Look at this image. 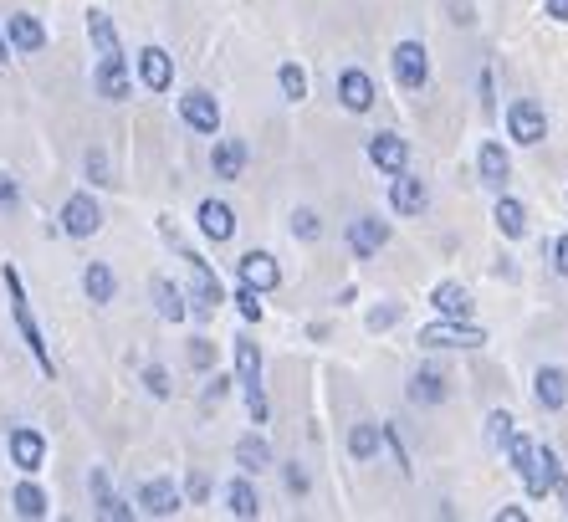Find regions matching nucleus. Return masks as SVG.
<instances>
[{"instance_id": "obj_1", "label": "nucleus", "mask_w": 568, "mask_h": 522, "mask_svg": "<svg viewBox=\"0 0 568 522\" xmlns=\"http://www.w3.org/2000/svg\"><path fill=\"white\" fill-rule=\"evenodd\" d=\"M0 277H6V292H11V318H16V328H21L26 348H31V359L41 364V374H52V354H47V338H41V328H36V318H31V308H26V287H21V272H16V267H6Z\"/></svg>"}, {"instance_id": "obj_2", "label": "nucleus", "mask_w": 568, "mask_h": 522, "mask_svg": "<svg viewBox=\"0 0 568 522\" xmlns=\"http://www.w3.org/2000/svg\"><path fill=\"white\" fill-rule=\"evenodd\" d=\"M425 348H482L487 333L482 328H471V318H441V323H430L420 333Z\"/></svg>"}, {"instance_id": "obj_3", "label": "nucleus", "mask_w": 568, "mask_h": 522, "mask_svg": "<svg viewBox=\"0 0 568 522\" xmlns=\"http://www.w3.org/2000/svg\"><path fill=\"white\" fill-rule=\"evenodd\" d=\"M507 134H512L517 144H543V134H548V118H543V108H538L533 98H517V103H507Z\"/></svg>"}, {"instance_id": "obj_4", "label": "nucleus", "mask_w": 568, "mask_h": 522, "mask_svg": "<svg viewBox=\"0 0 568 522\" xmlns=\"http://www.w3.org/2000/svg\"><path fill=\"white\" fill-rule=\"evenodd\" d=\"M395 82L405 87V93H420V87L430 82V52L420 47V41H400L395 47Z\"/></svg>"}, {"instance_id": "obj_5", "label": "nucleus", "mask_w": 568, "mask_h": 522, "mask_svg": "<svg viewBox=\"0 0 568 522\" xmlns=\"http://www.w3.org/2000/svg\"><path fill=\"white\" fill-rule=\"evenodd\" d=\"M236 277H241V287H251V292H272V287L282 282V267H277L272 251H246V256L236 261Z\"/></svg>"}, {"instance_id": "obj_6", "label": "nucleus", "mask_w": 568, "mask_h": 522, "mask_svg": "<svg viewBox=\"0 0 568 522\" xmlns=\"http://www.w3.org/2000/svg\"><path fill=\"white\" fill-rule=\"evenodd\" d=\"M522 482H528V492H533V497H548V492L563 482V466H558L553 446H533L528 466H522Z\"/></svg>"}, {"instance_id": "obj_7", "label": "nucleus", "mask_w": 568, "mask_h": 522, "mask_svg": "<svg viewBox=\"0 0 568 522\" xmlns=\"http://www.w3.org/2000/svg\"><path fill=\"white\" fill-rule=\"evenodd\" d=\"M185 261H190V297H195V308H200V313H215V308L226 302V292H221V282H215L210 261L195 256V251H190Z\"/></svg>"}, {"instance_id": "obj_8", "label": "nucleus", "mask_w": 568, "mask_h": 522, "mask_svg": "<svg viewBox=\"0 0 568 522\" xmlns=\"http://www.w3.org/2000/svg\"><path fill=\"white\" fill-rule=\"evenodd\" d=\"M338 103L348 113H369L374 108V77L364 67H343L338 72Z\"/></svg>"}, {"instance_id": "obj_9", "label": "nucleus", "mask_w": 568, "mask_h": 522, "mask_svg": "<svg viewBox=\"0 0 568 522\" xmlns=\"http://www.w3.org/2000/svg\"><path fill=\"white\" fill-rule=\"evenodd\" d=\"M180 118L195 128V134H221V108H215V98L200 93V87H190V93L180 98Z\"/></svg>"}, {"instance_id": "obj_10", "label": "nucleus", "mask_w": 568, "mask_h": 522, "mask_svg": "<svg viewBox=\"0 0 568 522\" xmlns=\"http://www.w3.org/2000/svg\"><path fill=\"white\" fill-rule=\"evenodd\" d=\"M98 226H103V210H98L93 195H72V200L62 205V231H67V236L82 241V236H93Z\"/></svg>"}, {"instance_id": "obj_11", "label": "nucleus", "mask_w": 568, "mask_h": 522, "mask_svg": "<svg viewBox=\"0 0 568 522\" xmlns=\"http://www.w3.org/2000/svg\"><path fill=\"white\" fill-rule=\"evenodd\" d=\"M41 461H47V435L31 430V425L11 430V466H21L31 476V471H41Z\"/></svg>"}, {"instance_id": "obj_12", "label": "nucleus", "mask_w": 568, "mask_h": 522, "mask_svg": "<svg viewBox=\"0 0 568 522\" xmlns=\"http://www.w3.org/2000/svg\"><path fill=\"white\" fill-rule=\"evenodd\" d=\"M6 41H11V52L36 57L41 47H47V26H41L36 16H26V11H16V16L6 21Z\"/></svg>"}, {"instance_id": "obj_13", "label": "nucleus", "mask_w": 568, "mask_h": 522, "mask_svg": "<svg viewBox=\"0 0 568 522\" xmlns=\"http://www.w3.org/2000/svg\"><path fill=\"white\" fill-rule=\"evenodd\" d=\"M389 205H395L400 215H420V210L430 205V190H425L420 174L400 169V174H395V185H389Z\"/></svg>"}, {"instance_id": "obj_14", "label": "nucleus", "mask_w": 568, "mask_h": 522, "mask_svg": "<svg viewBox=\"0 0 568 522\" xmlns=\"http://www.w3.org/2000/svg\"><path fill=\"white\" fill-rule=\"evenodd\" d=\"M384 246H389V226L379 215H359V221L348 226V251L354 256H379Z\"/></svg>"}, {"instance_id": "obj_15", "label": "nucleus", "mask_w": 568, "mask_h": 522, "mask_svg": "<svg viewBox=\"0 0 568 522\" xmlns=\"http://www.w3.org/2000/svg\"><path fill=\"white\" fill-rule=\"evenodd\" d=\"M369 164L384 169V174H400V169L410 164V144H405L400 134H374V139H369Z\"/></svg>"}, {"instance_id": "obj_16", "label": "nucleus", "mask_w": 568, "mask_h": 522, "mask_svg": "<svg viewBox=\"0 0 568 522\" xmlns=\"http://www.w3.org/2000/svg\"><path fill=\"white\" fill-rule=\"evenodd\" d=\"M533 400H538L543 410H563V405H568V369L543 364L538 379H533Z\"/></svg>"}, {"instance_id": "obj_17", "label": "nucleus", "mask_w": 568, "mask_h": 522, "mask_svg": "<svg viewBox=\"0 0 568 522\" xmlns=\"http://www.w3.org/2000/svg\"><path fill=\"white\" fill-rule=\"evenodd\" d=\"M200 231L215 241V246H221V241H231L236 236V210L226 205V200H200Z\"/></svg>"}, {"instance_id": "obj_18", "label": "nucleus", "mask_w": 568, "mask_h": 522, "mask_svg": "<svg viewBox=\"0 0 568 522\" xmlns=\"http://www.w3.org/2000/svg\"><path fill=\"white\" fill-rule=\"evenodd\" d=\"M139 82L149 87V93H169V82H174V62L164 47H144L139 52Z\"/></svg>"}, {"instance_id": "obj_19", "label": "nucleus", "mask_w": 568, "mask_h": 522, "mask_svg": "<svg viewBox=\"0 0 568 522\" xmlns=\"http://www.w3.org/2000/svg\"><path fill=\"white\" fill-rule=\"evenodd\" d=\"M93 82H98V93H103V98L123 103V98H128V67H123V52H108V57H98V72H93Z\"/></svg>"}, {"instance_id": "obj_20", "label": "nucleus", "mask_w": 568, "mask_h": 522, "mask_svg": "<svg viewBox=\"0 0 568 522\" xmlns=\"http://www.w3.org/2000/svg\"><path fill=\"white\" fill-rule=\"evenodd\" d=\"M476 169H482V185L502 195L507 174H512V159H507V149H502L497 139H487V144H482V154H476Z\"/></svg>"}, {"instance_id": "obj_21", "label": "nucleus", "mask_w": 568, "mask_h": 522, "mask_svg": "<svg viewBox=\"0 0 568 522\" xmlns=\"http://www.w3.org/2000/svg\"><path fill=\"white\" fill-rule=\"evenodd\" d=\"M139 507L149 517H174V512H180V492H174V482L154 476V482H144V492H139Z\"/></svg>"}, {"instance_id": "obj_22", "label": "nucleus", "mask_w": 568, "mask_h": 522, "mask_svg": "<svg viewBox=\"0 0 568 522\" xmlns=\"http://www.w3.org/2000/svg\"><path fill=\"white\" fill-rule=\"evenodd\" d=\"M93 512H98V517H108V522H128V517H134V507H128L123 497H113V492H108V471H103V466L93 471Z\"/></svg>"}, {"instance_id": "obj_23", "label": "nucleus", "mask_w": 568, "mask_h": 522, "mask_svg": "<svg viewBox=\"0 0 568 522\" xmlns=\"http://www.w3.org/2000/svg\"><path fill=\"white\" fill-rule=\"evenodd\" d=\"M430 308L441 313V318H471L476 302L466 297V287H461V282H441V287L430 292Z\"/></svg>"}, {"instance_id": "obj_24", "label": "nucleus", "mask_w": 568, "mask_h": 522, "mask_svg": "<svg viewBox=\"0 0 568 522\" xmlns=\"http://www.w3.org/2000/svg\"><path fill=\"white\" fill-rule=\"evenodd\" d=\"M149 292H154V308H159V318H164V323H185V313H190V308H185V292L174 287L169 277H154V282H149Z\"/></svg>"}, {"instance_id": "obj_25", "label": "nucleus", "mask_w": 568, "mask_h": 522, "mask_svg": "<svg viewBox=\"0 0 568 522\" xmlns=\"http://www.w3.org/2000/svg\"><path fill=\"white\" fill-rule=\"evenodd\" d=\"M451 395V389H446V374L441 369H415L410 374V400L415 405H441Z\"/></svg>"}, {"instance_id": "obj_26", "label": "nucleus", "mask_w": 568, "mask_h": 522, "mask_svg": "<svg viewBox=\"0 0 568 522\" xmlns=\"http://www.w3.org/2000/svg\"><path fill=\"white\" fill-rule=\"evenodd\" d=\"M210 164H215V180H241L246 144L241 139H221V144H215V154H210Z\"/></svg>"}, {"instance_id": "obj_27", "label": "nucleus", "mask_w": 568, "mask_h": 522, "mask_svg": "<svg viewBox=\"0 0 568 522\" xmlns=\"http://www.w3.org/2000/svg\"><path fill=\"white\" fill-rule=\"evenodd\" d=\"M379 446H384V425L359 420L354 430H348V456H354V461H374V456H379Z\"/></svg>"}, {"instance_id": "obj_28", "label": "nucleus", "mask_w": 568, "mask_h": 522, "mask_svg": "<svg viewBox=\"0 0 568 522\" xmlns=\"http://www.w3.org/2000/svg\"><path fill=\"white\" fill-rule=\"evenodd\" d=\"M82 287H87V297L98 302H113V292H118V277H113V267L108 261H87V272H82Z\"/></svg>"}, {"instance_id": "obj_29", "label": "nucleus", "mask_w": 568, "mask_h": 522, "mask_svg": "<svg viewBox=\"0 0 568 522\" xmlns=\"http://www.w3.org/2000/svg\"><path fill=\"white\" fill-rule=\"evenodd\" d=\"M236 466H241L246 476L267 471V466H272V446L261 441V435H241V441H236Z\"/></svg>"}, {"instance_id": "obj_30", "label": "nucleus", "mask_w": 568, "mask_h": 522, "mask_svg": "<svg viewBox=\"0 0 568 522\" xmlns=\"http://www.w3.org/2000/svg\"><path fill=\"white\" fill-rule=\"evenodd\" d=\"M492 221H497V231H502V236H512V241H517V236H528V210H522L512 195H502V200H497Z\"/></svg>"}, {"instance_id": "obj_31", "label": "nucleus", "mask_w": 568, "mask_h": 522, "mask_svg": "<svg viewBox=\"0 0 568 522\" xmlns=\"http://www.w3.org/2000/svg\"><path fill=\"white\" fill-rule=\"evenodd\" d=\"M226 507H231V517H261V497H256V487L246 482V476H236V482L226 487Z\"/></svg>"}, {"instance_id": "obj_32", "label": "nucleus", "mask_w": 568, "mask_h": 522, "mask_svg": "<svg viewBox=\"0 0 568 522\" xmlns=\"http://www.w3.org/2000/svg\"><path fill=\"white\" fill-rule=\"evenodd\" d=\"M87 36H93V47H98V57H108V52H118V31H113V16L108 11H87Z\"/></svg>"}, {"instance_id": "obj_33", "label": "nucleus", "mask_w": 568, "mask_h": 522, "mask_svg": "<svg viewBox=\"0 0 568 522\" xmlns=\"http://www.w3.org/2000/svg\"><path fill=\"white\" fill-rule=\"evenodd\" d=\"M11 507H16V517H47V492H41L36 482H21L11 492Z\"/></svg>"}, {"instance_id": "obj_34", "label": "nucleus", "mask_w": 568, "mask_h": 522, "mask_svg": "<svg viewBox=\"0 0 568 522\" xmlns=\"http://www.w3.org/2000/svg\"><path fill=\"white\" fill-rule=\"evenodd\" d=\"M236 379L241 384H256L261 379V348L251 338H236Z\"/></svg>"}, {"instance_id": "obj_35", "label": "nucleus", "mask_w": 568, "mask_h": 522, "mask_svg": "<svg viewBox=\"0 0 568 522\" xmlns=\"http://www.w3.org/2000/svg\"><path fill=\"white\" fill-rule=\"evenodd\" d=\"M277 82H282V93H287L292 103L308 98V72H302L297 62H282V67H277Z\"/></svg>"}, {"instance_id": "obj_36", "label": "nucleus", "mask_w": 568, "mask_h": 522, "mask_svg": "<svg viewBox=\"0 0 568 522\" xmlns=\"http://www.w3.org/2000/svg\"><path fill=\"white\" fill-rule=\"evenodd\" d=\"M292 236L297 241H318L323 236V221H318L313 210H292Z\"/></svg>"}, {"instance_id": "obj_37", "label": "nucleus", "mask_w": 568, "mask_h": 522, "mask_svg": "<svg viewBox=\"0 0 568 522\" xmlns=\"http://www.w3.org/2000/svg\"><path fill=\"white\" fill-rule=\"evenodd\" d=\"M512 425H517V420H512L507 410L487 415V446H492V451H497V446H507V435H512Z\"/></svg>"}, {"instance_id": "obj_38", "label": "nucleus", "mask_w": 568, "mask_h": 522, "mask_svg": "<svg viewBox=\"0 0 568 522\" xmlns=\"http://www.w3.org/2000/svg\"><path fill=\"white\" fill-rule=\"evenodd\" d=\"M241 389H246V410H251V420L267 425V389H261V379H256V384H241Z\"/></svg>"}, {"instance_id": "obj_39", "label": "nucleus", "mask_w": 568, "mask_h": 522, "mask_svg": "<svg viewBox=\"0 0 568 522\" xmlns=\"http://www.w3.org/2000/svg\"><path fill=\"white\" fill-rule=\"evenodd\" d=\"M144 384H149V395H154V400H169V389H174V384H169V374H164L159 364H149V369H144Z\"/></svg>"}, {"instance_id": "obj_40", "label": "nucleus", "mask_w": 568, "mask_h": 522, "mask_svg": "<svg viewBox=\"0 0 568 522\" xmlns=\"http://www.w3.org/2000/svg\"><path fill=\"white\" fill-rule=\"evenodd\" d=\"M256 297H261V292H251V287H241V292H236V308H241V318H246V323H261V302H256Z\"/></svg>"}, {"instance_id": "obj_41", "label": "nucleus", "mask_w": 568, "mask_h": 522, "mask_svg": "<svg viewBox=\"0 0 568 522\" xmlns=\"http://www.w3.org/2000/svg\"><path fill=\"white\" fill-rule=\"evenodd\" d=\"M282 482H287L292 497H302V492H308V471H302L297 461H287V466H282Z\"/></svg>"}, {"instance_id": "obj_42", "label": "nucleus", "mask_w": 568, "mask_h": 522, "mask_svg": "<svg viewBox=\"0 0 568 522\" xmlns=\"http://www.w3.org/2000/svg\"><path fill=\"white\" fill-rule=\"evenodd\" d=\"M87 174H93V185H113V174H108V154H103V149L87 154Z\"/></svg>"}, {"instance_id": "obj_43", "label": "nucleus", "mask_w": 568, "mask_h": 522, "mask_svg": "<svg viewBox=\"0 0 568 522\" xmlns=\"http://www.w3.org/2000/svg\"><path fill=\"white\" fill-rule=\"evenodd\" d=\"M21 205V190H16V180L11 174H0V215H11Z\"/></svg>"}, {"instance_id": "obj_44", "label": "nucleus", "mask_w": 568, "mask_h": 522, "mask_svg": "<svg viewBox=\"0 0 568 522\" xmlns=\"http://www.w3.org/2000/svg\"><path fill=\"white\" fill-rule=\"evenodd\" d=\"M190 364H195V369H210V364H215V348H210V338H195V343H190Z\"/></svg>"}, {"instance_id": "obj_45", "label": "nucleus", "mask_w": 568, "mask_h": 522, "mask_svg": "<svg viewBox=\"0 0 568 522\" xmlns=\"http://www.w3.org/2000/svg\"><path fill=\"white\" fill-rule=\"evenodd\" d=\"M226 395H231V379H226V374H215V379L205 384V405H221Z\"/></svg>"}, {"instance_id": "obj_46", "label": "nucleus", "mask_w": 568, "mask_h": 522, "mask_svg": "<svg viewBox=\"0 0 568 522\" xmlns=\"http://www.w3.org/2000/svg\"><path fill=\"white\" fill-rule=\"evenodd\" d=\"M395 323H400V308H395V302H389V308H374V313H369V328H374V333H379V328H395Z\"/></svg>"}, {"instance_id": "obj_47", "label": "nucleus", "mask_w": 568, "mask_h": 522, "mask_svg": "<svg viewBox=\"0 0 568 522\" xmlns=\"http://www.w3.org/2000/svg\"><path fill=\"white\" fill-rule=\"evenodd\" d=\"M190 497H195V502H205V497H210V476H205V471H195V476H190Z\"/></svg>"}, {"instance_id": "obj_48", "label": "nucleus", "mask_w": 568, "mask_h": 522, "mask_svg": "<svg viewBox=\"0 0 568 522\" xmlns=\"http://www.w3.org/2000/svg\"><path fill=\"white\" fill-rule=\"evenodd\" d=\"M553 267L568 277V236H558V241H553Z\"/></svg>"}, {"instance_id": "obj_49", "label": "nucleus", "mask_w": 568, "mask_h": 522, "mask_svg": "<svg viewBox=\"0 0 568 522\" xmlns=\"http://www.w3.org/2000/svg\"><path fill=\"white\" fill-rule=\"evenodd\" d=\"M548 16H553V21H563V26H568V0H548Z\"/></svg>"}, {"instance_id": "obj_50", "label": "nucleus", "mask_w": 568, "mask_h": 522, "mask_svg": "<svg viewBox=\"0 0 568 522\" xmlns=\"http://www.w3.org/2000/svg\"><path fill=\"white\" fill-rule=\"evenodd\" d=\"M11 62V41H6V31H0V67Z\"/></svg>"}, {"instance_id": "obj_51", "label": "nucleus", "mask_w": 568, "mask_h": 522, "mask_svg": "<svg viewBox=\"0 0 568 522\" xmlns=\"http://www.w3.org/2000/svg\"><path fill=\"white\" fill-rule=\"evenodd\" d=\"M553 492H558V497H563V512H568V482H558V487H553Z\"/></svg>"}]
</instances>
